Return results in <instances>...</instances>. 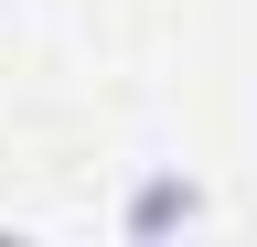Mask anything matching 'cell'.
I'll list each match as a JSON object with an SVG mask.
<instances>
[{
    "label": "cell",
    "mask_w": 257,
    "mask_h": 247,
    "mask_svg": "<svg viewBox=\"0 0 257 247\" xmlns=\"http://www.w3.org/2000/svg\"><path fill=\"white\" fill-rule=\"evenodd\" d=\"M193 215H204V183H193V172H150L140 194H128V215H118V226H128V236L150 247V236H172V226H193Z\"/></svg>",
    "instance_id": "1"
}]
</instances>
